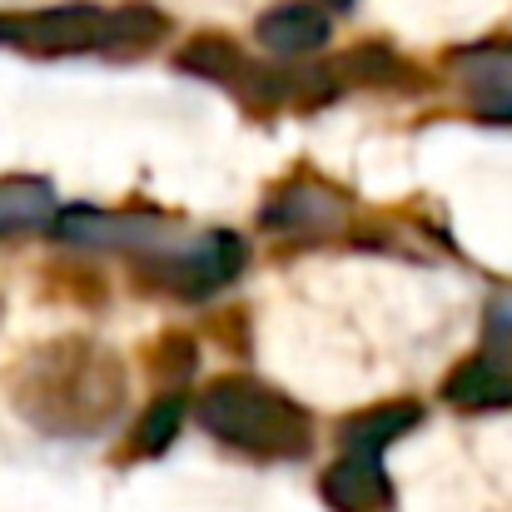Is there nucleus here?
I'll return each instance as SVG.
<instances>
[{"label":"nucleus","instance_id":"obj_19","mask_svg":"<svg viewBox=\"0 0 512 512\" xmlns=\"http://www.w3.org/2000/svg\"><path fill=\"white\" fill-rule=\"evenodd\" d=\"M473 115H478V120H488V125H512V85L508 90L473 95Z\"/></svg>","mask_w":512,"mask_h":512},{"label":"nucleus","instance_id":"obj_9","mask_svg":"<svg viewBox=\"0 0 512 512\" xmlns=\"http://www.w3.org/2000/svg\"><path fill=\"white\" fill-rule=\"evenodd\" d=\"M418 423H423V403H413V398L373 403V408H363V413L343 418L339 443H343V448H368V453H383L388 443L408 438Z\"/></svg>","mask_w":512,"mask_h":512},{"label":"nucleus","instance_id":"obj_13","mask_svg":"<svg viewBox=\"0 0 512 512\" xmlns=\"http://www.w3.org/2000/svg\"><path fill=\"white\" fill-rule=\"evenodd\" d=\"M174 70L234 90V85L244 80V70H249V55H244L229 35H194V40H184V45L174 50Z\"/></svg>","mask_w":512,"mask_h":512},{"label":"nucleus","instance_id":"obj_14","mask_svg":"<svg viewBox=\"0 0 512 512\" xmlns=\"http://www.w3.org/2000/svg\"><path fill=\"white\" fill-rule=\"evenodd\" d=\"M55 219V189L45 179H0V234H25Z\"/></svg>","mask_w":512,"mask_h":512},{"label":"nucleus","instance_id":"obj_2","mask_svg":"<svg viewBox=\"0 0 512 512\" xmlns=\"http://www.w3.org/2000/svg\"><path fill=\"white\" fill-rule=\"evenodd\" d=\"M194 418L209 438L229 443L234 453L264 458V463H299L314 448L309 408H299L289 393H279L249 373L214 378L194 398Z\"/></svg>","mask_w":512,"mask_h":512},{"label":"nucleus","instance_id":"obj_15","mask_svg":"<svg viewBox=\"0 0 512 512\" xmlns=\"http://www.w3.org/2000/svg\"><path fill=\"white\" fill-rule=\"evenodd\" d=\"M184 413H189V408H184V398H179V393L155 398V403L140 413V423L130 428V458H160L174 438H179Z\"/></svg>","mask_w":512,"mask_h":512},{"label":"nucleus","instance_id":"obj_1","mask_svg":"<svg viewBox=\"0 0 512 512\" xmlns=\"http://www.w3.org/2000/svg\"><path fill=\"white\" fill-rule=\"evenodd\" d=\"M10 408L45 438H95L130 403L125 358L100 339H50L25 348L5 373Z\"/></svg>","mask_w":512,"mask_h":512},{"label":"nucleus","instance_id":"obj_8","mask_svg":"<svg viewBox=\"0 0 512 512\" xmlns=\"http://www.w3.org/2000/svg\"><path fill=\"white\" fill-rule=\"evenodd\" d=\"M254 35H259V45L274 50V55H314V50L329 45L334 25H329V15H324L319 5H309V0H284V5H274V10L259 15Z\"/></svg>","mask_w":512,"mask_h":512},{"label":"nucleus","instance_id":"obj_18","mask_svg":"<svg viewBox=\"0 0 512 512\" xmlns=\"http://www.w3.org/2000/svg\"><path fill=\"white\" fill-rule=\"evenodd\" d=\"M483 343L488 348H508L512 343V289H498L488 299V314H483Z\"/></svg>","mask_w":512,"mask_h":512},{"label":"nucleus","instance_id":"obj_5","mask_svg":"<svg viewBox=\"0 0 512 512\" xmlns=\"http://www.w3.org/2000/svg\"><path fill=\"white\" fill-rule=\"evenodd\" d=\"M50 234L60 244H75V249H110V254H145V249H160L174 239V224L160 214H110V209H90V204H75V209H55L50 219Z\"/></svg>","mask_w":512,"mask_h":512},{"label":"nucleus","instance_id":"obj_12","mask_svg":"<svg viewBox=\"0 0 512 512\" xmlns=\"http://www.w3.org/2000/svg\"><path fill=\"white\" fill-rule=\"evenodd\" d=\"M339 85H368V90H418L423 75L388 45H358L343 60H334Z\"/></svg>","mask_w":512,"mask_h":512},{"label":"nucleus","instance_id":"obj_6","mask_svg":"<svg viewBox=\"0 0 512 512\" xmlns=\"http://www.w3.org/2000/svg\"><path fill=\"white\" fill-rule=\"evenodd\" d=\"M319 493L334 512H388L393 508V478L383 473L378 453L368 448H343L324 468Z\"/></svg>","mask_w":512,"mask_h":512},{"label":"nucleus","instance_id":"obj_11","mask_svg":"<svg viewBox=\"0 0 512 512\" xmlns=\"http://www.w3.org/2000/svg\"><path fill=\"white\" fill-rule=\"evenodd\" d=\"M443 398L453 408H473V413H488V408H512V368L498 358H468L463 368L448 373L443 383Z\"/></svg>","mask_w":512,"mask_h":512},{"label":"nucleus","instance_id":"obj_10","mask_svg":"<svg viewBox=\"0 0 512 512\" xmlns=\"http://www.w3.org/2000/svg\"><path fill=\"white\" fill-rule=\"evenodd\" d=\"M165 35H170L165 10H155V5H120V10H105V30H100V50L95 55L135 60V55H150Z\"/></svg>","mask_w":512,"mask_h":512},{"label":"nucleus","instance_id":"obj_20","mask_svg":"<svg viewBox=\"0 0 512 512\" xmlns=\"http://www.w3.org/2000/svg\"><path fill=\"white\" fill-rule=\"evenodd\" d=\"M329 5H334V10H348V5H353V0H329Z\"/></svg>","mask_w":512,"mask_h":512},{"label":"nucleus","instance_id":"obj_16","mask_svg":"<svg viewBox=\"0 0 512 512\" xmlns=\"http://www.w3.org/2000/svg\"><path fill=\"white\" fill-rule=\"evenodd\" d=\"M448 65L473 85V95H488V90H508L512 85V45L503 40H488V45H473V50H458L448 55Z\"/></svg>","mask_w":512,"mask_h":512},{"label":"nucleus","instance_id":"obj_7","mask_svg":"<svg viewBox=\"0 0 512 512\" xmlns=\"http://www.w3.org/2000/svg\"><path fill=\"white\" fill-rule=\"evenodd\" d=\"M343 214H348L343 194H334V189L319 184V179H299V184H284V189L264 204L259 224H264L269 234H299V239H314V234L339 229Z\"/></svg>","mask_w":512,"mask_h":512},{"label":"nucleus","instance_id":"obj_3","mask_svg":"<svg viewBox=\"0 0 512 512\" xmlns=\"http://www.w3.org/2000/svg\"><path fill=\"white\" fill-rule=\"evenodd\" d=\"M244 259H249V249L239 234L209 229L199 239H184V244L170 239L160 249L135 254V284L155 289V294H174V299H209L229 279L244 274Z\"/></svg>","mask_w":512,"mask_h":512},{"label":"nucleus","instance_id":"obj_17","mask_svg":"<svg viewBox=\"0 0 512 512\" xmlns=\"http://www.w3.org/2000/svg\"><path fill=\"white\" fill-rule=\"evenodd\" d=\"M194 363H199V353H194V339H184V334H165V339L155 343V358H150V368H155L160 383H170V388L194 373Z\"/></svg>","mask_w":512,"mask_h":512},{"label":"nucleus","instance_id":"obj_4","mask_svg":"<svg viewBox=\"0 0 512 512\" xmlns=\"http://www.w3.org/2000/svg\"><path fill=\"white\" fill-rule=\"evenodd\" d=\"M105 10L100 5H45V10H5L0 15V45L20 55H90L100 50Z\"/></svg>","mask_w":512,"mask_h":512}]
</instances>
